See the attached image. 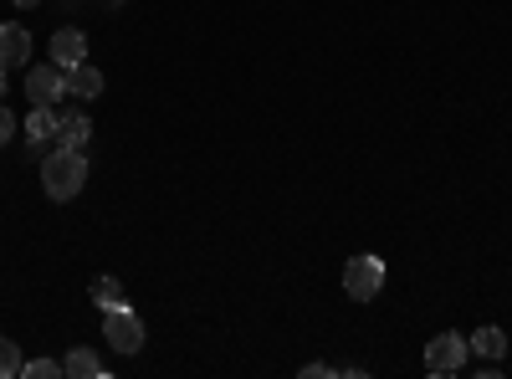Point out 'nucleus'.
Returning a JSON list of instances; mask_svg holds the SVG:
<instances>
[{"label":"nucleus","instance_id":"obj_1","mask_svg":"<svg viewBox=\"0 0 512 379\" xmlns=\"http://www.w3.org/2000/svg\"><path fill=\"white\" fill-rule=\"evenodd\" d=\"M82 185H88V154L52 149L47 164H41V190L52 200H72V195H82Z\"/></svg>","mask_w":512,"mask_h":379},{"label":"nucleus","instance_id":"obj_2","mask_svg":"<svg viewBox=\"0 0 512 379\" xmlns=\"http://www.w3.org/2000/svg\"><path fill=\"white\" fill-rule=\"evenodd\" d=\"M466 354H472V344H466L461 333H436V339L425 344V374H431V379L461 374L466 369Z\"/></svg>","mask_w":512,"mask_h":379},{"label":"nucleus","instance_id":"obj_3","mask_svg":"<svg viewBox=\"0 0 512 379\" xmlns=\"http://www.w3.org/2000/svg\"><path fill=\"white\" fill-rule=\"evenodd\" d=\"M26 98L31 108H57V98H67V67L57 62H41L26 72Z\"/></svg>","mask_w":512,"mask_h":379},{"label":"nucleus","instance_id":"obj_4","mask_svg":"<svg viewBox=\"0 0 512 379\" xmlns=\"http://www.w3.org/2000/svg\"><path fill=\"white\" fill-rule=\"evenodd\" d=\"M103 339H108L118 354H139V349H144V323L134 318V308H128V303H123V308H108V313H103Z\"/></svg>","mask_w":512,"mask_h":379},{"label":"nucleus","instance_id":"obj_5","mask_svg":"<svg viewBox=\"0 0 512 379\" xmlns=\"http://www.w3.org/2000/svg\"><path fill=\"white\" fill-rule=\"evenodd\" d=\"M379 287H384V262L369 257V251L344 267V292H349L354 303H374V298H379Z\"/></svg>","mask_w":512,"mask_h":379},{"label":"nucleus","instance_id":"obj_6","mask_svg":"<svg viewBox=\"0 0 512 379\" xmlns=\"http://www.w3.org/2000/svg\"><path fill=\"white\" fill-rule=\"evenodd\" d=\"M52 62L57 67H77V62H88V36H82L77 26H62V31H52Z\"/></svg>","mask_w":512,"mask_h":379},{"label":"nucleus","instance_id":"obj_7","mask_svg":"<svg viewBox=\"0 0 512 379\" xmlns=\"http://www.w3.org/2000/svg\"><path fill=\"white\" fill-rule=\"evenodd\" d=\"M31 62V31L26 26H0V67H26Z\"/></svg>","mask_w":512,"mask_h":379},{"label":"nucleus","instance_id":"obj_8","mask_svg":"<svg viewBox=\"0 0 512 379\" xmlns=\"http://www.w3.org/2000/svg\"><path fill=\"white\" fill-rule=\"evenodd\" d=\"M88 144H93V123L82 118V113H67V118L57 123V149H77V154H88Z\"/></svg>","mask_w":512,"mask_h":379},{"label":"nucleus","instance_id":"obj_9","mask_svg":"<svg viewBox=\"0 0 512 379\" xmlns=\"http://www.w3.org/2000/svg\"><path fill=\"white\" fill-rule=\"evenodd\" d=\"M67 98H103V72L93 62H77L67 72Z\"/></svg>","mask_w":512,"mask_h":379},{"label":"nucleus","instance_id":"obj_10","mask_svg":"<svg viewBox=\"0 0 512 379\" xmlns=\"http://www.w3.org/2000/svg\"><path fill=\"white\" fill-rule=\"evenodd\" d=\"M57 123H62V118H57L52 108H31V118H26V134H31V144H36V149H47V144L57 139Z\"/></svg>","mask_w":512,"mask_h":379},{"label":"nucleus","instance_id":"obj_11","mask_svg":"<svg viewBox=\"0 0 512 379\" xmlns=\"http://www.w3.org/2000/svg\"><path fill=\"white\" fill-rule=\"evenodd\" d=\"M62 374H72V379H98V374H103V364H98V354H93V349H72V354L62 359Z\"/></svg>","mask_w":512,"mask_h":379},{"label":"nucleus","instance_id":"obj_12","mask_svg":"<svg viewBox=\"0 0 512 379\" xmlns=\"http://www.w3.org/2000/svg\"><path fill=\"white\" fill-rule=\"evenodd\" d=\"M466 344H472L482 359H502L507 354V339H502V328H477L472 333V339H466Z\"/></svg>","mask_w":512,"mask_h":379},{"label":"nucleus","instance_id":"obj_13","mask_svg":"<svg viewBox=\"0 0 512 379\" xmlns=\"http://www.w3.org/2000/svg\"><path fill=\"white\" fill-rule=\"evenodd\" d=\"M93 303L108 313V308H123V287L113 277H93Z\"/></svg>","mask_w":512,"mask_h":379},{"label":"nucleus","instance_id":"obj_14","mask_svg":"<svg viewBox=\"0 0 512 379\" xmlns=\"http://www.w3.org/2000/svg\"><path fill=\"white\" fill-rule=\"evenodd\" d=\"M21 369H26V359H21V344L0 339V379H21Z\"/></svg>","mask_w":512,"mask_h":379},{"label":"nucleus","instance_id":"obj_15","mask_svg":"<svg viewBox=\"0 0 512 379\" xmlns=\"http://www.w3.org/2000/svg\"><path fill=\"white\" fill-rule=\"evenodd\" d=\"M21 374H26V379H57V374H62V364H57V359H31Z\"/></svg>","mask_w":512,"mask_h":379},{"label":"nucleus","instance_id":"obj_16","mask_svg":"<svg viewBox=\"0 0 512 379\" xmlns=\"http://www.w3.org/2000/svg\"><path fill=\"white\" fill-rule=\"evenodd\" d=\"M16 129H21V123H16V113H11V108H0V149H6V144L16 139Z\"/></svg>","mask_w":512,"mask_h":379},{"label":"nucleus","instance_id":"obj_17","mask_svg":"<svg viewBox=\"0 0 512 379\" xmlns=\"http://www.w3.org/2000/svg\"><path fill=\"white\" fill-rule=\"evenodd\" d=\"M328 374H338V369H333V364H308V369H303V379H328Z\"/></svg>","mask_w":512,"mask_h":379},{"label":"nucleus","instance_id":"obj_18","mask_svg":"<svg viewBox=\"0 0 512 379\" xmlns=\"http://www.w3.org/2000/svg\"><path fill=\"white\" fill-rule=\"evenodd\" d=\"M11 6H21V11H31V6H41V0H11Z\"/></svg>","mask_w":512,"mask_h":379},{"label":"nucleus","instance_id":"obj_19","mask_svg":"<svg viewBox=\"0 0 512 379\" xmlns=\"http://www.w3.org/2000/svg\"><path fill=\"white\" fill-rule=\"evenodd\" d=\"M0 98H6V67H0Z\"/></svg>","mask_w":512,"mask_h":379}]
</instances>
